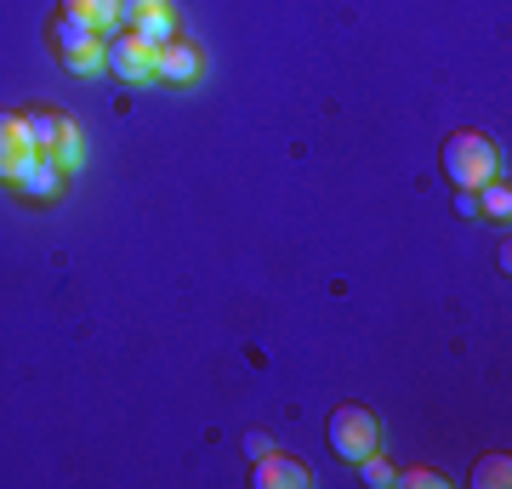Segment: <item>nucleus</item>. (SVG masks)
Returning a JSON list of instances; mask_svg holds the SVG:
<instances>
[{"label": "nucleus", "mask_w": 512, "mask_h": 489, "mask_svg": "<svg viewBox=\"0 0 512 489\" xmlns=\"http://www.w3.org/2000/svg\"><path fill=\"white\" fill-rule=\"evenodd\" d=\"M439 160H444V177L456 182V188H467V194H478V188L495 182V171H501V154H495V143L484 131H450Z\"/></svg>", "instance_id": "obj_1"}, {"label": "nucleus", "mask_w": 512, "mask_h": 489, "mask_svg": "<svg viewBox=\"0 0 512 489\" xmlns=\"http://www.w3.org/2000/svg\"><path fill=\"white\" fill-rule=\"evenodd\" d=\"M57 12H63V18H74V23H86V29H97V35L120 29V0H63Z\"/></svg>", "instance_id": "obj_10"}, {"label": "nucleus", "mask_w": 512, "mask_h": 489, "mask_svg": "<svg viewBox=\"0 0 512 489\" xmlns=\"http://www.w3.org/2000/svg\"><path fill=\"white\" fill-rule=\"evenodd\" d=\"M245 450H251V455H268L274 444H268V433H251V438H245Z\"/></svg>", "instance_id": "obj_17"}, {"label": "nucleus", "mask_w": 512, "mask_h": 489, "mask_svg": "<svg viewBox=\"0 0 512 489\" xmlns=\"http://www.w3.org/2000/svg\"><path fill=\"white\" fill-rule=\"evenodd\" d=\"M330 450H336V461H348V467H359L365 455L382 450V421H376V410H365V404H336L330 410Z\"/></svg>", "instance_id": "obj_2"}, {"label": "nucleus", "mask_w": 512, "mask_h": 489, "mask_svg": "<svg viewBox=\"0 0 512 489\" xmlns=\"http://www.w3.org/2000/svg\"><path fill=\"white\" fill-rule=\"evenodd\" d=\"M251 484L256 489H308V467L302 461H291V455H256V472H251Z\"/></svg>", "instance_id": "obj_8"}, {"label": "nucleus", "mask_w": 512, "mask_h": 489, "mask_svg": "<svg viewBox=\"0 0 512 489\" xmlns=\"http://www.w3.org/2000/svg\"><path fill=\"white\" fill-rule=\"evenodd\" d=\"M478 194H484L478 205H484V211H490L495 222H507V217H512V188H507V182H484Z\"/></svg>", "instance_id": "obj_12"}, {"label": "nucleus", "mask_w": 512, "mask_h": 489, "mask_svg": "<svg viewBox=\"0 0 512 489\" xmlns=\"http://www.w3.org/2000/svg\"><path fill=\"white\" fill-rule=\"evenodd\" d=\"M359 472H365V484H376V489H387V484H393V467L382 461V450H376V455H365V461H359Z\"/></svg>", "instance_id": "obj_16"}, {"label": "nucleus", "mask_w": 512, "mask_h": 489, "mask_svg": "<svg viewBox=\"0 0 512 489\" xmlns=\"http://www.w3.org/2000/svg\"><path fill=\"white\" fill-rule=\"evenodd\" d=\"M137 40H148V46H165V40H177L183 29H177V12H154V18H143L137 29H131Z\"/></svg>", "instance_id": "obj_11"}, {"label": "nucleus", "mask_w": 512, "mask_h": 489, "mask_svg": "<svg viewBox=\"0 0 512 489\" xmlns=\"http://www.w3.org/2000/svg\"><path fill=\"white\" fill-rule=\"evenodd\" d=\"M393 484H404V489H444V478L439 472H427V467H410V472H393Z\"/></svg>", "instance_id": "obj_15"}, {"label": "nucleus", "mask_w": 512, "mask_h": 489, "mask_svg": "<svg viewBox=\"0 0 512 489\" xmlns=\"http://www.w3.org/2000/svg\"><path fill=\"white\" fill-rule=\"evenodd\" d=\"M507 478H512V461H507V455H484V461H478V472H473V484H484V489H490V484H507Z\"/></svg>", "instance_id": "obj_14"}, {"label": "nucleus", "mask_w": 512, "mask_h": 489, "mask_svg": "<svg viewBox=\"0 0 512 489\" xmlns=\"http://www.w3.org/2000/svg\"><path fill=\"white\" fill-rule=\"evenodd\" d=\"M52 46H57V63H63L69 74H97L103 69V46H109V35H97V29H86V23H74V18L57 12Z\"/></svg>", "instance_id": "obj_4"}, {"label": "nucleus", "mask_w": 512, "mask_h": 489, "mask_svg": "<svg viewBox=\"0 0 512 489\" xmlns=\"http://www.w3.org/2000/svg\"><path fill=\"white\" fill-rule=\"evenodd\" d=\"M12 188H18L29 205H57V200H63V188H69V171H63L52 154H29V160L18 165Z\"/></svg>", "instance_id": "obj_6"}, {"label": "nucleus", "mask_w": 512, "mask_h": 489, "mask_svg": "<svg viewBox=\"0 0 512 489\" xmlns=\"http://www.w3.org/2000/svg\"><path fill=\"white\" fill-rule=\"evenodd\" d=\"M103 69H109L120 86H148V80H154V46L137 40L131 29H120V35L103 46Z\"/></svg>", "instance_id": "obj_5"}, {"label": "nucleus", "mask_w": 512, "mask_h": 489, "mask_svg": "<svg viewBox=\"0 0 512 489\" xmlns=\"http://www.w3.org/2000/svg\"><path fill=\"white\" fill-rule=\"evenodd\" d=\"M35 148H29V137H23V114H6L0 109V182L12 188V177H18V165L29 160Z\"/></svg>", "instance_id": "obj_9"}, {"label": "nucleus", "mask_w": 512, "mask_h": 489, "mask_svg": "<svg viewBox=\"0 0 512 489\" xmlns=\"http://www.w3.org/2000/svg\"><path fill=\"white\" fill-rule=\"evenodd\" d=\"M23 137H29V148L35 154H52L63 171H80V126H74L69 114L57 109H23Z\"/></svg>", "instance_id": "obj_3"}, {"label": "nucleus", "mask_w": 512, "mask_h": 489, "mask_svg": "<svg viewBox=\"0 0 512 489\" xmlns=\"http://www.w3.org/2000/svg\"><path fill=\"white\" fill-rule=\"evenodd\" d=\"M154 12H171V0H120V29H137Z\"/></svg>", "instance_id": "obj_13"}, {"label": "nucleus", "mask_w": 512, "mask_h": 489, "mask_svg": "<svg viewBox=\"0 0 512 489\" xmlns=\"http://www.w3.org/2000/svg\"><path fill=\"white\" fill-rule=\"evenodd\" d=\"M154 80H165V86H200L205 80V52L188 35L154 46Z\"/></svg>", "instance_id": "obj_7"}]
</instances>
